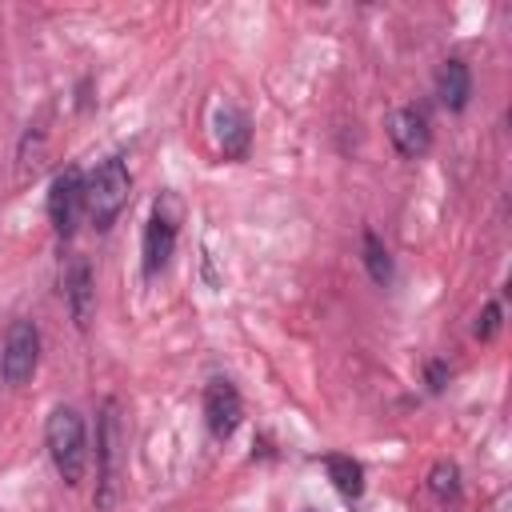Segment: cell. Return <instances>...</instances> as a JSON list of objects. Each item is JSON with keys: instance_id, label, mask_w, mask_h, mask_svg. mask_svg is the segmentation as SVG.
<instances>
[{"instance_id": "obj_1", "label": "cell", "mask_w": 512, "mask_h": 512, "mask_svg": "<svg viewBox=\"0 0 512 512\" xmlns=\"http://www.w3.org/2000/svg\"><path fill=\"white\" fill-rule=\"evenodd\" d=\"M44 444H48V460L56 468V476L76 488L84 480L88 468V432H84V416L68 404H56L44 420Z\"/></svg>"}, {"instance_id": "obj_16", "label": "cell", "mask_w": 512, "mask_h": 512, "mask_svg": "<svg viewBox=\"0 0 512 512\" xmlns=\"http://www.w3.org/2000/svg\"><path fill=\"white\" fill-rule=\"evenodd\" d=\"M424 376H428V388H432V392H440V388H444V380H448V364H444V360H428Z\"/></svg>"}, {"instance_id": "obj_13", "label": "cell", "mask_w": 512, "mask_h": 512, "mask_svg": "<svg viewBox=\"0 0 512 512\" xmlns=\"http://www.w3.org/2000/svg\"><path fill=\"white\" fill-rule=\"evenodd\" d=\"M364 268L376 284H388L392 280V256L384 248V240L376 232H364Z\"/></svg>"}, {"instance_id": "obj_2", "label": "cell", "mask_w": 512, "mask_h": 512, "mask_svg": "<svg viewBox=\"0 0 512 512\" xmlns=\"http://www.w3.org/2000/svg\"><path fill=\"white\" fill-rule=\"evenodd\" d=\"M128 188H132V176H128V164L120 156H108L96 164V172L84 180V212L88 220L104 232L116 224V216L124 212L128 204Z\"/></svg>"}, {"instance_id": "obj_3", "label": "cell", "mask_w": 512, "mask_h": 512, "mask_svg": "<svg viewBox=\"0 0 512 512\" xmlns=\"http://www.w3.org/2000/svg\"><path fill=\"white\" fill-rule=\"evenodd\" d=\"M176 232H180V200L172 192H164L156 204H152V216L144 224V248H140V264H144V276H160L176 252Z\"/></svg>"}, {"instance_id": "obj_5", "label": "cell", "mask_w": 512, "mask_h": 512, "mask_svg": "<svg viewBox=\"0 0 512 512\" xmlns=\"http://www.w3.org/2000/svg\"><path fill=\"white\" fill-rule=\"evenodd\" d=\"M116 456H120V420H116V404L104 400L100 404V420H96V508L108 512L116 504Z\"/></svg>"}, {"instance_id": "obj_15", "label": "cell", "mask_w": 512, "mask_h": 512, "mask_svg": "<svg viewBox=\"0 0 512 512\" xmlns=\"http://www.w3.org/2000/svg\"><path fill=\"white\" fill-rule=\"evenodd\" d=\"M500 316H504V312H500V304H496V300H488V304H484V312L476 316V328H472V332H476V340H492V336L500 332Z\"/></svg>"}, {"instance_id": "obj_12", "label": "cell", "mask_w": 512, "mask_h": 512, "mask_svg": "<svg viewBox=\"0 0 512 512\" xmlns=\"http://www.w3.org/2000/svg\"><path fill=\"white\" fill-rule=\"evenodd\" d=\"M324 472H328V480L336 484V492H340V496L356 500V496L364 492V468H360L352 456H340V452L324 456Z\"/></svg>"}, {"instance_id": "obj_11", "label": "cell", "mask_w": 512, "mask_h": 512, "mask_svg": "<svg viewBox=\"0 0 512 512\" xmlns=\"http://www.w3.org/2000/svg\"><path fill=\"white\" fill-rule=\"evenodd\" d=\"M436 96H440V104L448 112H464L468 108V100H472V72H468V64L460 56H452V60L440 64V72H436Z\"/></svg>"}, {"instance_id": "obj_6", "label": "cell", "mask_w": 512, "mask_h": 512, "mask_svg": "<svg viewBox=\"0 0 512 512\" xmlns=\"http://www.w3.org/2000/svg\"><path fill=\"white\" fill-rule=\"evenodd\" d=\"M80 212H84V172L76 164H68L64 172H56V180L48 188V220L60 236H72Z\"/></svg>"}, {"instance_id": "obj_10", "label": "cell", "mask_w": 512, "mask_h": 512, "mask_svg": "<svg viewBox=\"0 0 512 512\" xmlns=\"http://www.w3.org/2000/svg\"><path fill=\"white\" fill-rule=\"evenodd\" d=\"M216 144H220L224 160H244L248 156V148H252V124H248V116L240 108L224 104L216 112Z\"/></svg>"}, {"instance_id": "obj_7", "label": "cell", "mask_w": 512, "mask_h": 512, "mask_svg": "<svg viewBox=\"0 0 512 512\" xmlns=\"http://www.w3.org/2000/svg\"><path fill=\"white\" fill-rule=\"evenodd\" d=\"M388 136H392V144H396L400 156L416 160V156H424L432 148V120H428V112L420 104H404V108L392 112Z\"/></svg>"}, {"instance_id": "obj_8", "label": "cell", "mask_w": 512, "mask_h": 512, "mask_svg": "<svg viewBox=\"0 0 512 512\" xmlns=\"http://www.w3.org/2000/svg\"><path fill=\"white\" fill-rule=\"evenodd\" d=\"M240 416H244L240 392H236L228 380H212V384L204 388V424H208V432H212L216 440H228V436L236 432Z\"/></svg>"}, {"instance_id": "obj_14", "label": "cell", "mask_w": 512, "mask_h": 512, "mask_svg": "<svg viewBox=\"0 0 512 512\" xmlns=\"http://www.w3.org/2000/svg\"><path fill=\"white\" fill-rule=\"evenodd\" d=\"M428 488H432L440 500L460 496V472H456V464H448V460L432 464V472H428Z\"/></svg>"}, {"instance_id": "obj_9", "label": "cell", "mask_w": 512, "mask_h": 512, "mask_svg": "<svg viewBox=\"0 0 512 512\" xmlns=\"http://www.w3.org/2000/svg\"><path fill=\"white\" fill-rule=\"evenodd\" d=\"M64 304H68V316L76 320V328H88L92 324V312H96V280H92V268L84 256H72L68 268H64Z\"/></svg>"}, {"instance_id": "obj_4", "label": "cell", "mask_w": 512, "mask_h": 512, "mask_svg": "<svg viewBox=\"0 0 512 512\" xmlns=\"http://www.w3.org/2000/svg\"><path fill=\"white\" fill-rule=\"evenodd\" d=\"M36 364H40V328H36L28 316H20V320H12L8 332H4L0 376H4V384L20 388V384H28V380L36 376Z\"/></svg>"}]
</instances>
